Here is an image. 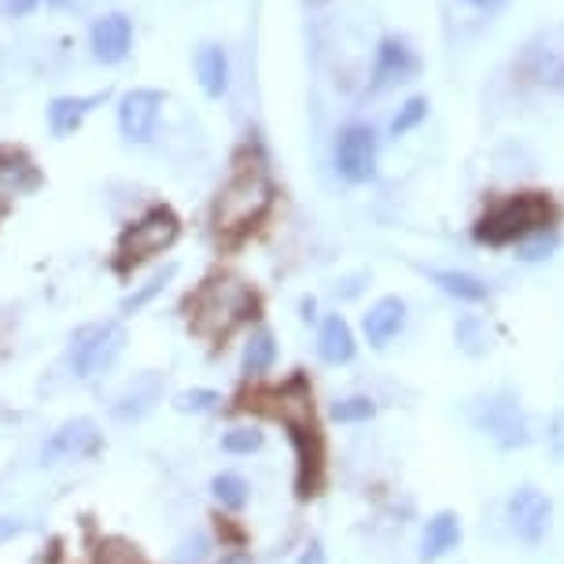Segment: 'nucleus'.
<instances>
[{"label": "nucleus", "mask_w": 564, "mask_h": 564, "mask_svg": "<svg viewBox=\"0 0 564 564\" xmlns=\"http://www.w3.org/2000/svg\"><path fill=\"white\" fill-rule=\"evenodd\" d=\"M254 311V292L240 276L218 273L199 284V292L188 300V322L199 336L221 339L229 336L240 322H248Z\"/></svg>", "instance_id": "1"}, {"label": "nucleus", "mask_w": 564, "mask_h": 564, "mask_svg": "<svg viewBox=\"0 0 564 564\" xmlns=\"http://www.w3.org/2000/svg\"><path fill=\"white\" fill-rule=\"evenodd\" d=\"M273 204V185L262 166H240L215 199V229L240 232L251 229Z\"/></svg>", "instance_id": "2"}, {"label": "nucleus", "mask_w": 564, "mask_h": 564, "mask_svg": "<svg viewBox=\"0 0 564 564\" xmlns=\"http://www.w3.org/2000/svg\"><path fill=\"white\" fill-rule=\"evenodd\" d=\"M553 221V204L542 193H520L513 199H506L502 207H495L491 215L480 218L476 226V240L491 243V248H502V243H520L528 240L531 232L550 229Z\"/></svg>", "instance_id": "3"}, {"label": "nucleus", "mask_w": 564, "mask_h": 564, "mask_svg": "<svg viewBox=\"0 0 564 564\" xmlns=\"http://www.w3.org/2000/svg\"><path fill=\"white\" fill-rule=\"evenodd\" d=\"M122 347H126V325L119 317L82 325L70 339V372L78 380H97L100 372H108L115 366Z\"/></svg>", "instance_id": "4"}, {"label": "nucleus", "mask_w": 564, "mask_h": 564, "mask_svg": "<svg viewBox=\"0 0 564 564\" xmlns=\"http://www.w3.org/2000/svg\"><path fill=\"white\" fill-rule=\"evenodd\" d=\"M177 232H181V221L174 210L152 207L141 221H133V226L122 232V240H119L122 265H141L144 259H152V254L166 251L170 243L177 240Z\"/></svg>", "instance_id": "5"}, {"label": "nucleus", "mask_w": 564, "mask_h": 564, "mask_svg": "<svg viewBox=\"0 0 564 564\" xmlns=\"http://www.w3.org/2000/svg\"><path fill=\"white\" fill-rule=\"evenodd\" d=\"M476 424H480V432L495 446H502V451H520V446L531 443L528 417H524V410H520V402L513 395L487 399L480 406V413H476Z\"/></svg>", "instance_id": "6"}, {"label": "nucleus", "mask_w": 564, "mask_h": 564, "mask_svg": "<svg viewBox=\"0 0 564 564\" xmlns=\"http://www.w3.org/2000/svg\"><path fill=\"white\" fill-rule=\"evenodd\" d=\"M100 429L85 417H74L67 424H59L56 432L48 435V443L41 446V462L45 465H59V462H82V457H93L100 451Z\"/></svg>", "instance_id": "7"}, {"label": "nucleus", "mask_w": 564, "mask_h": 564, "mask_svg": "<svg viewBox=\"0 0 564 564\" xmlns=\"http://www.w3.org/2000/svg\"><path fill=\"white\" fill-rule=\"evenodd\" d=\"M509 528L517 531L520 542H528V546H535V542L546 539L550 531V517H553V506L550 498L535 491V487H520V491L509 495Z\"/></svg>", "instance_id": "8"}, {"label": "nucleus", "mask_w": 564, "mask_h": 564, "mask_svg": "<svg viewBox=\"0 0 564 564\" xmlns=\"http://www.w3.org/2000/svg\"><path fill=\"white\" fill-rule=\"evenodd\" d=\"M336 170L347 181H369L377 174V133L369 126H347L336 141Z\"/></svg>", "instance_id": "9"}, {"label": "nucleus", "mask_w": 564, "mask_h": 564, "mask_svg": "<svg viewBox=\"0 0 564 564\" xmlns=\"http://www.w3.org/2000/svg\"><path fill=\"white\" fill-rule=\"evenodd\" d=\"M159 111H163V93L133 89L119 104V130L130 144H148L159 130Z\"/></svg>", "instance_id": "10"}, {"label": "nucleus", "mask_w": 564, "mask_h": 564, "mask_svg": "<svg viewBox=\"0 0 564 564\" xmlns=\"http://www.w3.org/2000/svg\"><path fill=\"white\" fill-rule=\"evenodd\" d=\"M159 399H163V377H159V372H141V377H137L133 384H126L122 395L111 402V417L122 424L141 421L155 410Z\"/></svg>", "instance_id": "11"}, {"label": "nucleus", "mask_w": 564, "mask_h": 564, "mask_svg": "<svg viewBox=\"0 0 564 564\" xmlns=\"http://www.w3.org/2000/svg\"><path fill=\"white\" fill-rule=\"evenodd\" d=\"M89 45L100 63H119L133 45V23L126 15H104L89 30Z\"/></svg>", "instance_id": "12"}, {"label": "nucleus", "mask_w": 564, "mask_h": 564, "mask_svg": "<svg viewBox=\"0 0 564 564\" xmlns=\"http://www.w3.org/2000/svg\"><path fill=\"white\" fill-rule=\"evenodd\" d=\"M417 74V56L410 52L406 41L384 37L377 48V67H372V89H388L395 82H406Z\"/></svg>", "instance_id": "13"}, {"label": "nucleus", "mask_w": 564, "mask_h": 564, "mask_svg": "<svg viewBox=\"0 0 564 564\" xmlns=\"http://www.w3.org/2000/svg\"><path fill=\"white\" fill-rule=\"evenodd\" d=\"M402 325H406V303H402L399 295H388V300H380L377 306H369V314H366L369 347L384 350L391 339L402 333Z\"/></svg>", "instance_id": "14"}, {"label": "nucleus", "mask_w": 564, "mask_h": 564, "mask_svg": "<svg viewBox=\"0 0 564 564\" xmlns=\"http://www.w3.org/2000/svg\"><path fill=\"white\" fill-rule=\"evenodd\" d=\"M108 100V89L104 93H89V97H56L48 104V126H52V137H70L78 133V126L85 122V115H89L97 104Z\"/></svg>", "instance_id": "15"}, {"label": "nucleus", "mask_w": 564, "mask_h": 564, "mask_svg": "<svg viewBox=\"0 0 564 564\" xmlns=\"http://www.w3.org/2000/svg\"><path fill=\"white\" fill-rule=\"evenodd\" d=\"M317 355H322V361H328V366H344V361L355 358V333H350V325L339 314L322 322V333H317Z\"/></svg>", "instance_id": "16"}, {"label": "nucleus", "mask_w": 564, "mask_h": 564, "mask_svg": "<svg viewBox=\"0 0 564 564\" xmlns=\"http://www.w3.org/2000/svg\"><path fill=\"white\" fill-rule=\"evenodd\" d=\"M41 185L37 166L23 152H0V196H23Z\"/></svg>", "instance_id": "17"}, {"label": "nucleus", "mask_w": 564, "mask_h": 564, "mask_svg": "<svg viewBox=\"0 0 564 564\" xmlns=\"http://www.w3.org/2000/svg\"><path fill=\"white\" fill-rule=\"evenodd\" d=\"M457 542H462V524H457L454 513H440L429 520L424 528V539H421V561H440L446 557Z\"/></svg>", "instance_id": "18"}, {"label": "nucleus", "mask_w": 564, "mask_h": 564, "mask_svg": "<svg viewBox=\"0 0 564 564\" xmlns=\"http://www.w3.org/2000/svg\"><path fill=\"white\" fill-rule=\"evenodd\" d=\"M196 74H199V85H204V93L210 100H218L221 93L229 89V59L226 52L218 45H204L196 52Z\"/></svg>", "instance_id": "19"}, {"label": "nucleus", "mask_w": 564, "mask_h": 564, "mask_svg": "<svg viewBox=\"0 0 564 564\" xmlns=\"http://www.w3.org/2000/svg\"><path fill=\"white\" fill-rule=\"evenodd\" d=\"M435 284L446 292V295H454V300H462V303H484L487 295V284L480 281V276H473V273H457V270H432L429 273Z\"/></svg>", "instance_id": "20"}, {"label": "nucleus", "mask_w": 564, "mask_h": 564, "mask_svg": "<svg viewBox=\"0 0 564 564\" xmlns=\"http://www.w3.org/2000/svg\"><path fill=\"white\" fill-rule=\"evenodd\" d=\"M531 78L550 85V89H564V52L557 48H531L528 52Z\"/></svg>", "instance_id": "21"}, {"label": "nucleus", "mask_w": 564, "mask_h": 564, "mask_svg": "<svg viewBox=\"0 0 564 564\" xmlns=\"http://www.w3.org/2000/svg\"><path fill=\"white\" fill-rule=\"evenodd\" d=\"M273 361H276L273 336L265 333V328H259V333L248 339V347H243V372H248V377H262V372L273 369Z\"/></svg>", "instance_id": "22"}, {"label": "nucleus", "mask_w": 564, "mask_h": 564, "mask_svg": "<svg viewBox=\"0 0 564 564\" xmlns=\"http://www.w3.org/2000/svg\"><path fill=\"white\" fill-rule=\"evenodd\" d=\"M174 276H177V265H174V262L163 265V270H159V273H152V276H148V281L141 284V289H137L133 295H126V300H122V314H137V311H144V306L152 303L155 295L163 292L170 281H174Z\"/></svg>", "instance_id": "23"}, {"label": "nucleus", "mask_w": 564, "mask_h": 564, "mask_svg": "<svg viewBox=\"0 0 564 564\" xmlns=\"http://www.w3.org/2000/svg\"><path fill=\"white\" fill-rule=\"evenodd\" d=\"M210 491H215V498H218V502L226 506V509H243V506H248L251 487H248V480H243V476H237V473H221V476H215Z\"/></svg>", "instance_id": "24"}, {"label": "nucleus", "mask_w": 564, "mask_h": 564, "mask_svg": "<svg viewBox=\"0 0 564 564\" xmlns=\"http://www.w3.org/2000/svg\"><path fill=\"white\" fill-rule=\"evenodd\" d=\"M372 413H377V406H372V399H366V395L339 399L336 406H333V417H336L339 424H361V421H369Z\"/></svg>", "instance_id": "25"}, {"label": "nucleus", "mask_w": 564, "mask_h": 564, "mask_svg": "<svg viewBox=\"0 0 564 564\" xmlns=\"http://www.w3.org/2000/svg\"><path fill=\"white\" fill-rule=\"evenodd\" d=\"M221 402L218 391H210V388H193V391H181L174 406L181 413H207V410H215Z\"/></svg>", "instance_id": "26"}, {"label": "nucleus", "mask_w": 564, "mask_h": 564, "mask_svg": "<svg viewBox=\"0 0 564 564\" xmlns=\"http://www.w3.org/2000/svg\"><path fill=\"white\" fill-rule=\"evenodd\" d=\"M557 248V232L553 229H542V232H531L528 240H520V259L524 262H539Z\"/></svg>", "instance_id": "27"}, {"label": "nucleus", "mask_w": 564, "mask_h": 564, "mask_svg": "<svg viewBox=\"0 0 564 564\" xmlns=\"http://www.w3.org/2000/svg\"><path fill=\"white\" fill-rule=\"evenodd\" d=\"M262 446V432L254 429H229L226 435H221V451L226 454H251Z\"/></svg>", "instance_id": "28"}, {"label": "nucleus", "mask_w": 564, "mask_h": 564, "mask_svg": "<svg viewBox=\"0 0 564 564\" xmlns=\"http://www.w3.org/2000/svg\"><path fill=\"white\" fill-rule=\"evenodd\" d=\"M424 115H429V100H424V97L406 100V108H402V111L395 115V122H391V133H395V137L410 133L413 126H421V122H424Z\"/></svg>", "instance_id": "29"}, {"label": "nucleus", "mask_w": 564, "mask_h": 564, "mask_svg": "<svg viewBox=\"0 0 564 564\" xmlns=\"http://www.w3.org/2000/svg\"><path fill=\"white\" fill-rule=\"evenodd\" d=\"M100 564H144V561L137 557L126 542H108V546L100 550Z\"/></svg>", "instance_id": "30"}, {"label": "nucleus", "mask_w": 564, "mask_h": 564, "mask_svg": "<svg viewBox=\"0 0 564 564\" xmlns=\"http://www.w3.org/2000/svg\"><path fill=\"white\" fill-rule=\"evenodd\" d=\"M550 451L557 462H564V410L553 413V421H550Z\"/></svg>", "instance_id": "31"}, {"label": "nucleus", "mask_w": 564, "mask_h": 564, "mask_svg": "<svg viewBox=\"0 0 564 564\" xmlns=\"http://www.w3.org/2000/svg\"><path fill=\"white\" fill-rule=\"evenodd\" d=\"M26 531V524L23 520H15V517H0V546L4 542H12V539H19Z\"/></svg>", "instance_id": "32"}, {"label": "nucleus", "mask_w": 564, "mask_h": 564, "mask_svg": "<svg viewBox=\"0 0 564 564\" xmlns=\"http://www.w3.org/2000/svg\"><path fill=\"white\" fill-rule=\"evenodd\" d=\"M37 0H0V15H26L34 12Z\"/></svg>", "instance_id": "33"}, {"label": "nucleus", "mask_w": 564, "mask_h": 564, "mask_svg": "<svg viewBox=\"0 0 564 564\" xmlns=\"http://www.w3.org/2000/svg\"><path fill=\"white\" fill-rule=\"evenodd\" d=\"M473 4H480V8H491V4H498V0H473Z\"/></svg>", "instance_id": "34"}]
</instances>
